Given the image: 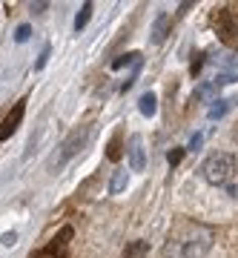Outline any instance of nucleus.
<instances>
[{
  "mask_svg": "<svg viewBox=\"0 0 238 258\" xmlns=\"http://www.w3.org/2000/svg\"><path fill=\"white\" fill-rule=\"evenodd\" d=\"M215 232L201 224H184L166 238L164 258H204L212 247Z\"/></svg>",
  "mask_w": 238,
  "mask_h": 258,
  "instance_id": "1",
  "label": "nucleus"
},
{
  "mask_svg": "<svg viewBox=\"0 0 238 258\" xmlns=\"http://www.w3.org/2000/svg\"><path fill=\"white\" fill-rule=\"evenodd\" d=\"M218 89H221V86H218L215 81H207V83H201V86L195 89V98H198V101H204V98H212Z\"/></svg>",
  "mask_w": 238,
  "mask_h": 258,
  "instance_id": "15",
  "label": "nucleus"
},
{
  "mask_svg": "<svg viewBox=\"0 0 238 258\" xmlns=\"http://www.w3.org/2000/svg\"><path fill=\"white\" fill-rule=\"evenodd\" d=\"M215 26H218V35L227 46L238 49V15L229 9H221L215 15Z\"/></svg>",
  "mask_w": 238,
  "mask_h": 258,
  "instance_id": "4",
  "label": "nucleus"
},
{
  "mask_svg": "<svg viewBox=\"0 0 238 258\" xmlns=\"http://www.w3.org/2000/svg\"><path fill=\"white\" fill-rule=\"evenodd\" d=\"M127 184H129L127 169H115V172H112V181H109V195H121L127 189Z\"/></svg>",
  "mask_w": 238,
  "mask_h": 258,
  "instance_id": "11",
  "label": "nucleus"
},
{
  "mask_svg": "<svg viewBox=\"0 0 238 258\" xmlns=\"http://www.w3.org/2000/svg\"><path fill=\"white\" fill-rule=\"evenodd\" d=\"M201 144H204V135H201V132H195L193 138H190V147H187V152H198V149H201Z\"/></svg>",
  "mask_w": 238,
  "mask_h": 258,
  "instance_id": "20",
  "label": "nucleus"
},
{
  "mask_svg": "<svg viewBox=\"0 0 238 258\" xmlns=\"http://www.w3.org/2000/svg\"><path fill=\"white\" fill-rule=\"evenodd\" d=\"M49 55H52V46L46 43V46H43V52H40V57H37V63H35V69H37V72H40V69H43V66L49 63Z\"/></svg>",
  "mask_w": 238,
  "mask_h": 258,
  "instance_id": "18",
  "label": "nucleus"
},
{
  "mask_svg": "<svg viewBox=\"0 0 238 258\" xmlns=\"http://www.w3.org/2000/svg\"><path fill=\"white\" fill-rule=\"evenodd\" d=\"M147 249H149L147 241H132V244L124 249V258H147Z\"/></svg>",
  "mask_w": 238,
  "mask_h": 258,
  "instance_id": "13",
  "label": "nucleus"
},
{
  "mask_svg": "<svg viewBox=\"0 0 238 258\" xmlns=\"http://www.w3.org/2000/svg\"><path fill=\"white\" fill-rule=\"evenodd\" d=\"M184 152H187V149H181V147H175L172 152H169V155H166V161H169V166H178V164H181V158H184Z\"/></svg>",
  "mask_w": 238,
  "mask_h": 258,
  "instance_id": "19",
  "label": "nucleus"
},
{
  "mask_svg": "<svg viewBox=\"0 0 238 258\" xmlns=\"http://www.w3.org/2000/svg\"><path fill=\"white\" fill-rule=\"evenodd\" d=\"M218 66H224V69H229V72H235L238 55H235V52H227V55H221V57H218Z\"/></svg>",
  "mask_w": 238,
  "mask_h": 258,
  "instance_id": "16",
  "label": "nucleus"
},
{
  "mask_svg": "<svg viewBox=\"0 0 238 258\" xmlns=\"http://www.w3.org/2000/svg\"><path fill=\"white\" fill-rule=\"evenodd\" d=\"M166 29H169V15L166 12H158L155 23H152V43H164Z\"/></svg>",
  "mask_w": 238,
  "mask_h": 258,
  "instance_id": "9",
  "label": "nucleus"
},
{
  "mask_svg": "<svg viewBox=\"0 0 238 258\" xmlns=\"http://www.w3.org/2000/svg\"><path fill=\"white\" fill-rule=\"evenodd\" d=\"M89 15H92V3L86 0V3L81 6V12L75 15V32H81V29L86 26V23H89Z\"/></svg>",
  "mask_w": 238,
  "mask_h": 258,
  "instance_id": "14",
  "label": "nucleus"
},
{
  "mask_svg": "<svg viewBox=\"0 0 238 258\" xmlns=\"http://www.w3.org/2000/svg\"><path fill=\"white\" fill-rule=\"evenodd\" d=\"M86 141H89V129H75L72 135L61 144V152H55V158L49 161V166H52V169H55V166H64L69 158L78 155V152L86 147Z\"/></svg>",
  "mask_w": 238,
  "mask_h": 258,
  "instance_id": "3",
  "label": "nucleus"
},
{
  "mask_svg": "<svg viewBox=\"0 0 238 258\" xmlns=\"http://www.w3.org/2000/svg\"><path fill=\"white\" fill-rule=\"evenodd\" d=\"M232 106H235V98H215V101H212V106L207 109V118L218 120V118H224Z\"/></svg>",
  "mask_w": 238,
  "mask_h": 258,
  "instance_id": "8",
  "label": "nucleus"
},
{
  "mask_svg": "<svg viewBox=\"0 0 238 258\" xmlns=\"http://www.w3.org/2000/svg\"><path fill=\"white\" fill-rule=\"evenodd\" d=\"M138 109H141V115H144V118H152V115L158 112V98H155V92H144V95H141Z\"/></svg>",
  "mask_w": 238,
  "mask_h": 258,
  "instance_id": "10",
  "label": "nucleus"
},
{
  "mask_svg": "<svg viewBox=\"0 0 238 258\" xmlns=\"http://www.w3.org/2000/svg\"><path fill=\"white\" fill-rule=\"evenodd\" d=\"M0 244H3V247H15V244H18V232H3V235H0Z\"/></svg>",
  "mask_w": 238,
  "mask_h": 258,
  "instance_id": "21",
  "label": "nucleus"
},
{
  "mask_svg": "<svg viewBox=\"0 0 238 258\" xmlns=\"http://www.w3.org/2000/svg\"><path fill=\"white\" fill-rule=\"evenodd\" d=\"M109 158H112V161H118V158H121V138H112V144H109Z\"/></svg>",
  "mask_w": 238,
  "mask_h": 258,
  "instance_id": "22",
  "label": "nucleus"
},
{
  "mask_svg": "<svg viewBox=\"0 0 238 258\" xmlns=\"http://www.w3.org/2000/svg\"><path fill=\"white\" fill-rule=\"evenodd\" d=\"M232 172H235V158L227 155V152H215V155H210L201 164V178L212 186L227 184L232 178Z\"/></svg>",
  "mask_w": 238,
  "mask_h": 258,
  "instance_id": "2",
  "label": "nucleus"
},
{
  "mask_svg": "<svg viewBox=\"0 0 238 258\" xmlns=\"http://www.w3.org/2000/svg\"><path fill=\"white\" fill-rule=\"evenodd\" d=\"M29 37H32V26H29V23H20V26L15 29V43H26Z\"/></svg>",
  "mask_w": 238,
  "mask_h": 258,
  "instance_id": "17",
  "label": "nucleus"
},
{
  "mask_svg": "<svg viewBox=\"0 0 238 258\" xmlns=\"http://www.w3.org/2000/svg\"><path fill=\"white\" fill-rule=\"evenodd\" d=\"M138 63H144V57H141V52H129V55H121L112 60V69L118 72V69H124V66H138Z\"/></svg>",
  "mask_w": 238,
  "mask_h": 258,
  "instance_id": "12",
  "label": "nucleus"
},
{
  "mask_svg": "<svg viewBox=\"0 0 238 258\" xmlns=\"http://www.w3.org/2000/svg\"><path fill=\"white\" fill-rule=\"evenodd\" d=\"M201 66H204V55H198V60H193V66H190V72L198 75V72H201Z\"/></svg>",
  "mask_w": 238,
  "mask_h": 258,
  "instance_id": "23",
  "label": "nucleus"
},
{
  "mask_svg": "<svg viewBox=\"0 0 238 258\" xmlns=\"http://www.w3.org/2000/svg\"><path fill=\"white\" fill-rule=\"evenodd\" d=\"M23 115H26V101H18L15 103V109L3 118V123H0V141H9L15 132L20 129V123H23Z\"/></svg>",
  "mask_w": 238,
  "mask_h": 258,
  "instance_id": "5",
  "label": "nucleus"
},
{
  "mask_svg": "<svg viewBox=\"0 0 238 258\" xmlns=\"http://www.w3.org/2000/svg\"><path fill=\"white\" fill-rule=\"evenodd\" d=\"M66 238H72V230H69V227H66L57 238H52L49 247H43L40 252H35L32 258H66Z\"/></svg>",
  "mask_w": 238,
  "mask_h": 258,
  "instance_id": "7",
  "label": "nucleus"
},
{
  "mask_svg": "<svg viewBox=\"0 0 238 258\" xmlns=\"http://www.w3.org/2000/svg\"><path fill=\"white\" fill-rule=\"evenodd\" d=\"M129 169L132 172H144V166H147V152H144V138L141 135H132L129 138Z\"/></svg>",
  "mask_w": 238,
  "mask_h": 258,
  "instance_id": "6",
  "label": "nucleus"
}]
</instances>
